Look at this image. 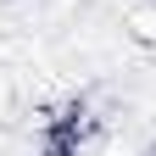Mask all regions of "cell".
I'll list each match as a JSON object with an SVG mask.
<instances>
[{"label": "cell", "mask_w": 156, "mask_h": 156, "mask_svg": "<svg viewBox=\"0 0 156 156\" xmlns=\"http://www.w3.org/2000/svg\"><path fill=\"white\" fill-rule=\"evenodd\" d=\"M123 34L140 50L156 56V0H128V6H123Z\"/></svg>", "instance_id": "cell-1"}, {"label": "cell", "mask_w": 156, "mask_h": 156, "mask_svg": "<svg viewBox=\"0 0 156 156\" xmlns=\"http://www.w3.org/2000/svg\"><path fill=\"white\" fill-rule=\"evenodd\" d=\"M145 156H156V145H151V151H145Z\"/></svg>", "instance_id": "cell-2"}]
</instances>
